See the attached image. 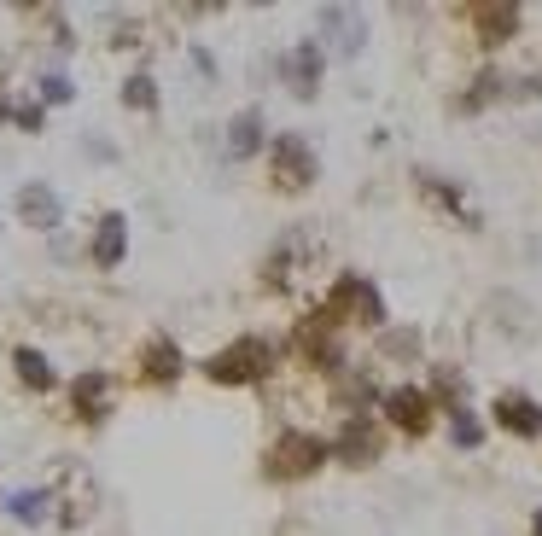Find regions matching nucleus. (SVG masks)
<instances>
[{"label": "nucleus", "instance_id": "39448f33", "mask_svg": "<svg viewBox=\"0 0 542 536\" xmlns=\"http://www.w3.org/2000/svg\"><path fill=\"white\" fill-rule=\"evenodd\" d=\"M344 327L327 315V309H315L298 321V333H292V350H298V362H309L315 373H344Z\"/></svg>", "mask_w": 542, "mask_h": 536}, {"label": "nucleus", "instance_id": "aec40b11", "mask_svg": "<svg viewBox=\"0 0 542 536\" xmlns=\"http://www.w3.org/2000/svg\"><path fill=\"white\" fill-rule=\"evenodd\" d=\"M502 100H508V70L484 65L473 76V88L455 100V117H478V111H490V105H502Z\"/></svg>", "mask_w": 542, "mask_h": 536}, {"label": "nucleus", "instance_id": "a211bd4d", "mask_svg": "<svg viewBox=\"0 0 542 536\" xmlns=\"http://www.w3.org/2000/svg\"><path fill=\"white\" fill-rule=\"evenodd\" d=\"M181 373H187V356H181V344H175L170 333H152L140 344V379H146V385L164 391V385H175Z\"/></svg>", "mask_w": 542, "mask_h": 536}, {"label": "nucleus", "instance_id": "412c9836", "mask_svg": "<svg viewBox=\"0 0 542 536\" xmlns=\"http://www.w3.org/2000/svg\"><path fill=\"white\" fill-rule=\"evenodd\" d=\"M0 507H6V519L12 525H47L53 519V490H41V484H30V490H12V496H0Z\"/></svg>", "mask_w": 542, "mask_h": 536}, {"label": "nucleus", "instance_id": "7c9ffc66", "mask_svg": "<svg viewBox=\"0 0 542 536\" xmlns=\"http://www.w3.org/2000/svg\"><path fill=\"white\" fill-rule=\"evenodd\" d=\"M187 59H193V70H199L204 82H216V59H210V47H193Z\"/></svg>", "mask_w": 542, "mask_h": 536}, {"label": "nucleus", "instance_id": "5701e85b", "mask_svg": "<svg viewBox=\"0 0 542 536\" xmlns=\"http://www.w3.org/2000/svg\"><path fill=\"white\" fill-rule=\"evenodd\" d=\"M117 100H123V111H140V117H152V111L164 105V94H158V76H152V70H135V76H123Z\"/></svg>", "mask_w": 542, "mask_h": 536}, {"label": "nucleus", "instance_id": "f257e3e1", "mask_svg": "<svg viewBox=\"0 0 542 536\" xmlns=\"http://www.w3.org/2000/svg\"><path fill=\"white\" fill-rule=\"evenodd\" d=\"M204 379L210 385H228V391H239V385H263L274 373V344L263 333H239L234 344H222L216 356H204Z\"/></svg>", "mask_w": 542, "mask_h": 536}, {"label": "nucleus", "instance_id": "2f4dec72", "mask_svg": "<svg viewBox=\"0 0 542 536\" xmlns=\"http://www.w3.org/2000/svg\"><path fill=\"white\" fill-rule=\"evenodd\" d=\"M531 536H542V507H537V513H531Z\"/></svg>", "mask_w": 542, "mask_h": 536}, {"label": "nucleus", "instance_id": "bb28decb", "mask_svg": "<svg viewBox=\"0 0 542 536\" xmlns=\"http://www.w3.org/2000/svg\"><path fill=\"white\" fill-rule=\"evenodd\" d=\"M379 350H385V356H397V362H414V356H420V333H414V327H403V333H397V327H385V333H379Z\"/></svg>", "mask_w": 542, "mask_h": 536}, {"label": "nucleus", "instance_id": "f8f14e48", "mask_svg": "<svg viewBox=\"0 0 542 536\" xmlns=\"http://www.w3.org/2000/svg\"><path fill=\"white\" fill-rule=\"evenodd\" d=\"M263 146H269L263 105H239L234 117H228V129H222V158L228 164H251V158H263Z\"/></svg>", "mask_w": 542, "mask_h": 536}, {"label": "nucleus", "instance_id": "dca6fc26", "mask_svg": "<svg viewBox=\"0 0 542 536\" xmlns=\"http://www.w3.org/2000/svg\"><path fill=\"white\" fill-rule=\"evenodd\" d=\"M129 257V216L123 210H100V222H94V239H88V263L94 268H123Z\"/></svg>", "mask_w": 542, "mask_h": 536}, {"label": "nucleus", "instance_id": "2eb2a0df", "mask_svg": "<svg viewBox=\"0 0 542 536\" xmlns=\"http://www.w3.org/2000/svg\"><path fill=\"white\" fill-rule=\"evenodd\" d=\"M111 397H117V385H111V373L105 368H82L76 379H70V414H76L82 426H105Z\"/></svg>", "mask_w": 542, "mask_h": 536}, {"label": "nucleus", "instance_id": "f3484780", "mask_svg": "<svg viewBox=\"0 0 542 536\" xmlns=\"http://www.w3.org/2000/svg\"><path fill=\"white\" fill-rule=\"evenodd\" d=\"M490 414H496V426L513 437H542V402L531 397V391H496V402H490Z\"/></svg>", "mask_w": 542, "mask_h": 536}, {"label": "nucleus", "instance_id": "6ab92c4d", "mask_svg": "<svg viewBox=\"0 0 542 536\" xmlns=\"http://www.w3.org/2000/svg\"><path fill=\"white\" fill-rule=\"evenodd\" d=\"M12 373H18V385L35 391V397L59 391V368H53V362H47V350H35V344H18V350H12Z\"/></svg>", "mask_w": 542, "mask_h": 536}, {"label": "nucleus", "instance_id": "f03ea898", "mask_svg": "<svg viewBox=\"0 0 542 536\" xmlns=\"http://www.w3.org/2000/svg\"><path fill=\"white\" fill-rule=\"evenodd\" d=\"M339 327H362V333H385L391 327V309H385V292L373 286L368 274H339L333 292L321 303Z\"/></svg>", "mask_w": 542, "mask_h": 536}, {"label": "nucleus", "instance_id": "1a4fd4ad", "mask_svg": "<svg viewBox=\"0 0 542 536\" xmlns=\"http://www.w3.org/2000/svg\"><path fill=\"white\" fill-rule=\"evenodd\" d=\"M327 449H333V461H344V467H373V461L385 455V426H379L373 414H344L339 437H333Z\"/></svg>", "mask_w": 542, "mask_h": 536}, {"label": "nucleus", "instance_id": "9d476101", "mask_svg": "<svg viewBox=\"0 0 542 536\" xmlns=\"http://www.w3.org/2000/svg\"><path fill=\"white\" fill-rule=\"evenodd\" d=\"M12 210H18V222L35 228V234H59V228H65V193H59L53 181H24V187L12 193Z\"/></svg>", "mask_w": 542, "mask_h": 536}, {"label": "nucleus", "instance_id": "cd10ccee", "mask_svg": "<svg viewBox=\"0 0 542 536\" xmlns=\"http://www.w3.org/2000/svg\"><path fill=\"white\" fill-rule=\"evenodd\" d=\"M6 123L24 129V134H41V129H47V111H41L35 100H6Z\"/></svg>", "mask_w": 542, "mask_h": 536}, {"label": "nucleus", "instance_id": "9b49d317", "mask_svg": "<svg viewBox=\"0 0 542 536\" xmlns=\"http://www.w3.org/2000/svg\"><path fill=\"white\" fill-rule=\"evenodd\" d=\"M309 257H315V239H309V228H292V234L274 239V251L263 257V286L269 292H286L298 274L309 268Z\"/></svg>", "mask_w": 542, "mask_h": 536}, {"label": "nucleus", "instance_id": "4468645a", "mask_svg": "<svg viewBox=\"0 0 542 536\" xmlns=\"http://www.w3.org/2000/svg\"><path fill=\"white\" fill-rule=\"evenodd\" d=\"M315 24H321L315 41H321V47L333 41V53H339V59H356V53L368 47V12H356V6H321V12H315Z\"/></svg>", "mask_w": 542, "mask_h": 536}, {"label": "nucleus", "instance_id": "c756f323", "mask_svg": "<svg viewBox=\"0 0 542 536\" xmlns=\"http://www.w3.org/2000/svg\"><path fill=\"white\" fill-rule=\"evenodd\" d=\"M82 152H88L94 164H111V158H117V146H111V140H100V134H88V140H82Z\"/></svg>", "mask_w": 542, "mask_h": 536}, {"label": "nucleus", "instance_id": "7ed1b4c3", "mask_svg": "<svg viewBox=\"0 0 542 536\" xmlns=\"http://www.w3.org/2000/svg\"><path fill=\"white\" fill-rule=\"evenodd\" d=\"M327 461H333L327 437H315V432H280L269 449H263V478H269V484H304V478H315Z\"/></svg>", "mask_w": 542, "mask_h": 536}, {"label": "nucleus", "instance_id": "423d86ee", "mask_svg": "<svg viewBox=\"0 0 542 536\" xmlns=\"http://www.w3.org/2000/svg\"><path fill=\"white\" fill-rule=\"evenodd\" d=\"M59 478H65V484L53 490V507H59L53 519H59L65 531H76V525H88V519H94V507H100V484H94V472L82 467V461H65Z\"/></svg>", "mask_w": 542, "mask_h": 536}, {"label": "nucleus", "instance_id": "ddd939ff", "mask_svg": "<svg viewBox=\"0 0 542 536\" xmlns=\"http://www.w3.org/2000/svg\"><path fill=\"white\" fill-rule=\"evenodd\" d=\"M467 24H473L478 47H508V41H519V30H525V6H513V0H484V6H467Z\"/></svg>", "mask_w": 542, "mask_h": 536}, {"label": "nucleus", "instance_id": "20e7f679", "mask_svg": "<svg viewBox=\"0 0 542 536\" xmlns=\"http://www.w3.org/2000/svg\"><path fill=\"white\" fill-rule=\"evenodd\" d=\"M263 158H269V181H274V193H309V187L321 181V158H315L309 134H298V129L269 134Z\"/></svg>", "mask_w": 542, "mask_h": 536}, {"label": "nucleus", "instance_id": "c85d7f7f", "mask_svg": "<svg viewBox=\"0 0 542 536\" xmlns=\"http://www.w3.org/2000/svg\"><path fill=\"white\" fill-rule=\"evenodd\" d=\"M111 47H117V53H135V47H146L140 18H111Z\"/></svg>", "mask_w": 542, "mask_h": 536}, {"label": "nucleus", "instance_id": "393cba45", "mask_svg": "<svg viewBox=\"0 0 542 536\" xmlns=\"http://www.w3.org/2000/svg\"><path fill=\"white\" fill-rule=\"evenodd\" d=\"M70 100H76V82H70L65 70H41V76H35V105H41V111L70 105Z\"/></svg>", "mask_w": 542, "mask_h": 536}, {"label": "nucleus", "instance_id": "a878e982", "mask_svg": "<svg viewBox=\"0 0 542 536\" xmlns=\"http://www.w3.org/2000/svg\"><path fill=\"white\" fill-rule=\"evenodd\" d=\"M426 397H432V402H449V408H461V402H467V373H461V368H449V362H443V368L438 373H432V391H426Z\"/></svg>", "mask_w": 542, "mask_h": 536}, {"label": "nucleus", "instance_id": "b1692460", "mask_svg": "<svg viewBox=\"0 0 542 536\" xmlns=\"http://www.w3.org/2000/svg\"><path fill=\"white\" fill-rule=\"evenodd\" d=\"M449 443H455V449H467V455L484 449V420H478L467 402H461V408H449Z\"/></svg>", "mask_w": 542, "mask_h": 536}, {"label": "nucleus", "instance_id": "6e6552de", "mask_svg": "<svg viewBox=\"0 0 542 536\" xmlns=\"http://www.w3.org/2000/svg\"><path fill=\"white\" fill-rule=\"evenodd\" d=\"M379 408H385L379 426H391V432H403V437H426V432H432V420H438V402L426 397L420 385H397V391H385Z\"/></svg>", "mask_w": 542, "mask_h": 536}, {"label": "nucleus", "instance_id": "4be33fe9", "mask_svg": "<svg viewBox=\"0 0 542 536\" xmlns=\"http://www.w3.org/2000/svg\"><path fill=\"white\" fill-rule=\"evenodd\" d=\"M420 193L438 204V210H455V216H461L467 228H478V210L467 204V193H461L455 181H443V175H432V169H420Z\"/></svg>", "mask_w": 542, "mask_h": 536}, {"label": "nucleus", "instance_id": "0eeeda50", "mask_svg": "<svg viewBox=\"0 0 542 536\" xmlns=\"http://www.w3.org/2000/svg\"><path fill=\"white\" fill-rule=\"evenodd\" d=\"M321 76H327V47H321L315 35L292 41V47L280 53V82H286L292 100H315V94H321Z\"/></svg>", "mask_w": 542, "mask_h": 536}]
</instances>
